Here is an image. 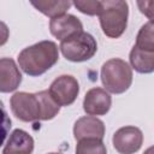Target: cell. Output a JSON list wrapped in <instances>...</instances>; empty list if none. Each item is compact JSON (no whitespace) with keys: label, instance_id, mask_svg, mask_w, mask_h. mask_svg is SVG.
<instances>
[{"label":"cell","instance_id":"cell-1","mask_svg":"<svg viewBox=\"0 0 154 154\" xmlns=\"http://www.w3.org/2000/svg\"><path fill=\"white\" fill-rule=\"evenodd\" d=\"M11 111L22 122L51 120L60 111V106L49 95L48 90L38 93H14L10 100Z\"/></svg>","mask_w":154,"mask_h":154},{"label":"cell","instance_id":"cell-2","mask_svg":"<svg viewBox=\"0 0 154 154\" xmlns=\"http://www.w3.org/2000/svg\"><path fill=\"white\" fill-rule=\"evenodd\" d=\"M18 64L24 73L37 77L53 67L59 59V49L53 41H41L24 48L18 54Z\"/></svg>","mask_w":154,"mask_h":154},{"label":"cell","instance_id":"cell-3","mask_svg":"<svg viewBox=\"0 0 154 154\" xmlns=\"http://www.w3.org/2000/svg\"><path fill=\"white\" fill-rule=\"evenodd\" d=\"M101 2L102 8L99 18L103 34L111 38L120 37L128 26V2L122 0H105Z\"/></svg>","mask_w":154,"mask_h":154},{"label":"cell","instance_id":"cell-4","mask_svg":"<svg viewBox=\"0 0 154 154\" xmlns=\"http://www.w3.org/2000/svg\"><path fill=\"white\" fill-rule=\"evenodd\" d=\"M101 82L107 93L123 94L132 83V70L123 59H109L101 67Z\"/></svg>","mask_w":154,"mask_h":154},{"label":"cell","instance_id":"cell-5","mask_svg":"<svg viewBox=\"0 0 154 154\" xmlns=\"http://www.w3.org/2000/svg\"><path fill=\"white\" fill-rule=\"evenodd\" d=\"M59 48L66 60L72 63H82L91 59L95 55L97 43L93 35L82 31L61 41Z\"/></svg>","mask_w":154,"mask_h":154},{"label":"cell","instance_id":"cell-6","mask_svg":"<svg viewBox=\"0 0 154 154\" xmlns=\"http://www.w3.org/2000/svg\"><path fill=\"white\" fill-rule=\"evenodd\" d=\"M48 93L59 106H70L78 96L79 84L73 76L61 75L52 82Z\"/></svg>","mask_w":154,"mask_h":154},{"label":"cell","instance_id":"cell-7","mask_svg":"<svg viewBox=\"0 0 154 154\" xmlns=\"http://www.w3.org/2000/svg\"><path fill=\"white\" fill-rule=\"evenodd\" d=\"M112 142L119 154H134L143 143V134L136 126H123L114 132Z\"/></svg>","mask_w":154,"mask_h":154},{"label":"cell","instance_id":"cell-8","mask_svg":"<svg viewBox=\"0 0 154 154\" xmlns=\"http://www.w3.org/2000/svg\"><path fill=\"white\" fill-rule=\"evenodd\" d=\"M112 105L111 95L102 88H91L83 100V109L88 116H105Z\"/></svg>","mask_w":154,"mask_h":154},{"label":"cell","instance_id":"cell-9","mask_svg":"<svg viewBox=\"0 0 154 154\" xmlns=\"http://www.w3.org/2000/svg\"><path fill=\"white\" fill-rule=\"evenodd\" d=\"M49 30L54 37H57L60 41H64L76 34L82 32L83 24L76 16L65 13L63 16L51 19Z\"/></svg>","mask_w":154,"mask_h":154},{"label":"cell","instance_id":"cell-10","mask_svg":"<svg viewBox=\"0 0 154 154\" xmlns=\"http://www.w3.org/2000/svg\"><path fill=\"white\" fill-rule=\"evenodd\" d=\"M105 136V124L96 117L84 116L76 120L73 125V137L76 141L84 138L102 140Z\"/></svg>","mask_w":154,"mask_h":154},{"label":"cell","instance_id":"cell-11","mask_svg":"<svg viewBox=\"0 0 154 154\" xmlns=\"http://www.w3.org/2000/svg\"><path fill=\"white\" fill-rule=\"evenodd\" d=\"M22 83V73L11 58L0 59V93H12Z\"/></svg>","mask_w":154,"mask_h":154},{"label":"cell","instance_id":"cell-12","mask_svg":"<svg viewBox=\"0 0 154 154\" xmlns=\"http://www.w3.org/2000/svg\"><path fill=\"white\" fill-rule=\"evenodd\" d=\"M34 150V138L24 130L16 129L10 135L4 147L2 154H31Z\"/></svg>","mask_w":154,"mask_h":154},{"label":"cell","instance_id":"cell-13","mask_svg":"<svg viewBox=\"0 0 154 154\" xmlns=\"http://www.w3.org/2000/svg\"><path fill=\"white\" fill-rule=\"evenodd\" d=\"M129 59L131 67L140 73H152L154 71V52L143 51L134 46Z\"/></svg>","mask_w":154,"mask_h":154},{"label":"cell","instance_id":"cell-14","mask_svg":"<svg viewBox=\"0 0 154 154\" xmlns=\"http://www.w3.org/2000/svg\"><path fill=\"white\" fill-rule=\"evenodd\" d=\"M31 5L43 13L45 16L49 17L51 19L57 18L66 13V11L71 7L72 2L66 0H55V1H32Z\"/></svg>","mask_w":154,"mask_h":154},{"label":"cell","instance_id":"cell-15","mask_svg":"<svg viewBox=\"0 0 154 154\" xmlns=\"http://www.w3.org/2000/svg\"><path fill=\"white\" fill-rule=\"evenodd\" d=\"M135 46L140 49L154 52V34H153V22L143 24L137 34Z\"/></svg>","mask_w":154,"mask_h":154},{"label":"cell","instance_id":"cell-16","mask_svg":"<svg viewBox=\"0 0 154 154\" xmlns=\"http://www.w3.org/2000/svg\"><path fill=\"white\" fill-rule=\"evenodd\" d=\"M76 154H107V149L102 140L84 138L77 141Z\"/></svg>","mask_w":154,"mask_h":154},{"label":"cell","instance_id":"cell-17","mask_svg":"<svg viewBox=\"0 0 154 154\" xmlns=\"http://www.w3.org/2000/svg\"><path fill=\"white\" fill-rule=\"evenodd\" d=\"M72 5L82 13L88 16H99L102 8V2L99 0H76L72 2Z\"/></svg>","mask_w":154,"mask_h":154},{"label":"cell","instance_id":"cell-18","mask_svg":"<svg viewBox=\"0 0 154 154\" xmlns=\"http://www.w3.org/2000/svg\"><path fill=\"white\" fill-rule=\"evenodd\" d=\"M11 124L12 122L7 114V111L5 109L4 103L0 101V147L4 144V141L10 132Z\"/></svg>","mask_w":154,"mask_h":154},{"label":"cell","instance_id":"cell-19","mask_svg":"<svg viewBox=\"0 0 154 154\" xmlns=\"http://www.w3.org/2000/svg\"><path fill=\"white\" fill-rule=\"evenodd\" d=\"M137 5L142 13H144L149 20L153 22V6L154 1H137Z\"/></svg>","mask_w":154,"mask_h":154},{"label":"cell","instance_id":"cell-20","mask_svg":"<svg viewBox=\"0 0 154 154\" xmlns=\"http://www.w3.org/2000/svg\"><path fill=\"white\" fill-rule=\"evenodd\" d=\"M8 37H10V29L4 22L0 20V47L8 41Z\"/></svg>","mask_w":154,"mask_h":154},{"label":"cell","instance_id":"cell-21","mask_svg":"<svg viewBox=\"0 0 154 154\" xmlns=\"http://www.w3.org/2000/svg\"><path fill=\"white\" fill-rule=\"evenodd\" d=\"M143 154H153V147H149V148H148Z\"/></svg>","mask_w":154,"mask_h":154},{"label":"cell","instance_id":"cell-22","mask_svg":"<svg viewBox=\"0 0 154 154\" xmlns=\"http://www.w3.org/2000/svg\"><path fill=\"white\" fill-rule=\"evenodd\" d=\"M48 154H61V153H48Z\"/></svg>","mask_w":154,"mask_h":154}]
</instances>
